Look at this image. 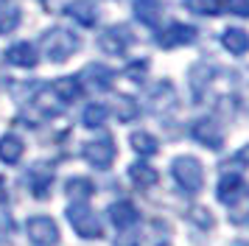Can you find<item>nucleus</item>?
I'll return each mask as SVG.
<instances>
[{"mask_svg":"<svg viewBox=\"0 0 249 246\" xmlns=\"http://www.w3.org/2000/svg\"><path fill=\"white\" fill-rule=\"evenodd\" d=\"M81 154H84V159H87L95 171H107V168L115 162L118 145H115V140L109 137V134H101V137H95V140H90V143H84Z\"/></svg>","mask_w":249,"mask_h":246,"instance_id":"4","label":"nucleus"},{"mask_svg":"<svg viewBox=\"0 0 249 246\" xmlns=\"http://www.w3.org/2000/svg\"><path fill=\"white\" fill-rule=\"evenodd\" d=\"M174 104V87H171V81H160L157 87L151 89V106L154 109H165Z\"/></svg>","mask_w":249,"mask_h":246,"instance_id":"24","label":"nucleus"},{"mask_svg":"<svg viewBox=\"0 0 249 246\" xmlns=\"http://www.w3.org/2000/svg\"><path fill=\"white\" fill-rule=\"evenodd\" d=\"M65 193H68L73 201H87L95 193V185H92L87 176H70L68 185H65Z\"/></svg>","mask_w":249,"mask_h":246,"instance_id":"19","label":"nucleus"},{"mask_svg":"<svg viewBox=\"0 0 249 246\" xmlns=\"http://www.w3.org/2000/svg\"><path fill=\"white\" fill-rule=\"evenodd\" d=\"M227 9L238 17H249V0H227Z\"/></svg>","mask_w":249,"mask_h":246,"instance_id":"29","label":"nucleus"},{"mask_svg":"<svg viewBox=\"0 0 249 246\" xmlns=\"http://www.w3.org/2000/svg\"><path fill=\"white\" fill-rule=\"evenodd\" d=\"M53 95H56L59 101H65V104L76 101L81 95V81L79 78H73V76L59 78V81H53Z\"/></svg>","mask_w":249,"mask_h":246,"instance_id":"20","label":"nucleus"},{"mask_svg":"<svg viewBox=\"0 0 249 246\" xmlns=\"http://www.w3.org/2000/svg\"><path fill=\"white\" fill-rule=\"evenodd\" d=\"M81 123H84L87 129H101L104 123H107V106H104V104H90V106H84Z\"/></svg>","mask_w":249,"mask_h":246,"instance_id":"23","label":"nucleus"},{"mask_svg":"<svg viewBox=\"0 0 249 246\" xmlns=\"http://www.w3.org/2000/svg\"><path fill=\"white\" fill-rule=\"evenodd\" d=\"M191 221H196L202 229H210V227H213V215L204 210V207H193L191 210Z\"/></svg>","mask_w":249,"mask_h":246,"instance_id":"28","label":"nucleus"},{"mask_svg":"<svg viewBox=\"0 0 249 246\" xmlns=\"http://www.w3.org/2000/svg\"><path fill=\"white\" fill-rule=\"evenodd\" d=\"M171 176L179 185L182 193H188V196H196V193L204 188V168H202V162L191 154H182L171 162Z\"/></svg>","mask_w":249,"mask_h":246,"instance_id":"1","label":"nucleus"},{"mask_svg":"<svg viewBox=\"0 0 249 246\" xmlns=\"http://www.w3.org/2000/svg\"><path fill=\"white\" fill-rule=\"evenodd\" d=\"M132 42H135V34L129 31V25H112V28H107V31L101 34V39H98L101 51H107V53H112V56H124L126 48Z\"/></svg>","mask_w":249,"mask_h":246,"instance_id":"7","label":"nucleus"},{"mask_svg":"<svg viewBox=\"0 0 249 246\" xmlns=\"http://www.w3.org/2000/svg\"><path fill=\"white\" fill-rule=\"evenodd\" d=\"M42 45H45V56L51 62H65L79 51V39L68 28H51L42 36Z\"/></svg>","mask_w":249,"mask_h":246,"instance_id":"3","label":"nucleus"},{"mask_svg":"<svg viewBox=\"0 0 249 246\" xmlns=\"http://www.w3.org/2000/svg\"><path fill=\"white\" fill-rule=\"evenodd\" d=\"M129 179L135 182L137 190H148V188H154V185L160 182V174L148 165V162L140 159V162H135V165L129 168Z\"/></svg>","mask_w":249,"mask_h":246,"instance_id":"14","label":"nucleus"},{"mask_svg":"<svg viewBox=\"0 0 249 246\" xmlns=\"http://www.w3.org/2000/svg\"><path fill=\"white\" fill-rule=\"evenodd\" d=\"M25 185L31 190V196H36V199L51 196V188H53V168L48 165V162L31 165V171L25 174Z\"/></svg>","mask_w":249,"mask_h":246,"instance_id":"8","label":"nucleus"},{"mask_svg":"<svg viewBox=\"0 0 249 246\" xmlns=\"http://www.w3.org/2000/svg\"><path fill=\"white\" fill-rule=\"evenodd\" d=\"M107 215H109V221H112V227L118 232H126V229H132V227L140 224V210L126 199L109 204V212H107Z\"/></svg>","mask_w":249,"mask_h":246,"instance_id":"9","label":"nucleus"},{"mask_svg":"<svg viewBox=\"0 0 249 246\" xmlns=\"http://www.w3.org/2000/svg\"><path fill=\"white\" fill-rule=\"evenodd\" d=\"M68 14L76 17V20H79L81 25H87V28H92V25L98 22V9L92 6L90 0H73L68 6Z\"/></svg>","mask_w":249,"mask_h":246,"instance_id":"18","label":"nucleus"},{"mask_svg":"<svg viewBox=\"0 0 249 246\" xmlns=\"http://www.w3.org/2000/svg\"><path fill=\"white\" fill-rule=\"evenodd\" d=\"M115 112H118V121H135L137 115H140V106H137L135 98H129V95H118V101H115Z\"/></svg>","mask_w":249,"mask_h":246,"instance_id":"25","label":"nucleus"},{"mask_svg":"<svg viewBox=\"0 0 249 246\" xmlns=\"http://www.w3.org/2000/svg\"><path fill=\"white\" fill-rule=\"evenodd\" d=\"M6 62L14 67H34L36 65V48L28 42H17L6 51Z\"/></svg>","mask_w":249,"mask_h":246,"instance_id":"15","label":"nucleus"},{"mask_svg":"<svg viewBox=\"0 0 249 246\" xmlns=\"http://www.w3.org/2000/svg\"><path fill=\"white\" fill-rule=\"evenodd\" d=\"M196 39V28L193 25H185V22H174L171 28L160 34V48H179V45H191Z\"/></svg>","mask_w":249,"mask_h":246,"instance_id":"11","label":"nucleus"},{"mask_svg":"<svg viewBox=\"0 0 249 246\" xmlns=\"http://www.w3.org/2000/svg\"><path fill=\"white\" fill-rule=\"evenodd\" d=\"M25 235L34 246H56L59 244V227L51 215H31L25 221Z\"/></svg>","mask_w":249,"mask_h":246,"instance_id":"5","label":"nucleus"},{"mask_svg":"<svg viewBox=\"0 0 249 246\" xmlns=\"http://www.w3.org/2000/svg\"><path fill=\"white\" fill-rule=\"evenodd\" d=\"M79 81H87L92 89H98V92H104V89L112 87V70L104 65H87L84 67V73L79 76Z\"/></svg>","mask_w":249,"mask_h":246,"instance_id":"12","label":"nucleus"},{"mask_svg":"<svg viewBox=\"0 0 249 246\" xmlns=\"http://www.w3.org/2000/svg\"><path fill=\"white\" fill-rule=\"evenodd\" d=\"M65 215H68V221L73 224V229H76L81 238H87V241H98V238L104 235L101 221H98V215L87 207V201H73V204H68Z\"/></svg>","mask_w":249,"mask_h":246,"instance_id":"2","label":"nucleus"},{"mask_svg":"<svg viewBox=\"0 0 249 246\" xmlns=\"http://www.w3.org/2000/svg\"><path fill=\"white\" fill-rule=\"evenodd\" d=\"M185 9L193 14H202V17H213L224 6H221V0H185Z\"/></svg>","mask_w":249,"mask_h":246,"instance_id":"26","label":"nucleus"},{"mask_svg":"<svg viewBox=\"0 0 249 246\" xmlns=\"http://www.w3.org/2000/svg\"><path fill=\"white\" fill-rule=\"evenodd\" d=\"M241 193H244V179H241V174H235V171H230V174H221V179H218V188H215V196H218V201L221 204H235L238 199H241Z\"/></svg>","mask_w":249,"mask_h":246,"instance_id":"10","label":"nucleus"},{"mask_svg":"<svg viewBox=\"0 0 249 246\" xmlns=\"http://www.w3.org/2000/svg\"><path fill=\"white\" fill-rule=\"evenodd\" d=\"M146 70H148V62L146 59H137V62H132V65L126 67V76L132 78V81H143L146 78Z\"/></svg>","mask_w":249,"mask_h":246,"instance_id":"27","label":"nucleus"},{"mask_svg":"<svg viewBox=\"0 0 249 246\" xmlns=\"http://www.w3.org/2000/svg\"><path fill=\"white\" fill-rule=\"evenodd\" d=\"M224 48L230 53L244 56L249 51V34L244 28H227L224 31Z\"/></svg>","mask_w":249,"mask_h":246,"instance_id":"21","label":"nucleus"},{"mask_svg":"<svg viewBox=\"0 0 249 246\" xmlns=\"http://www.w3.org/2000/svg\"><path fill=\"white\" fill-rule=\"evenodd\" d=\"M20 25V6L14 0H0V36L12 34Z\"/></svg>","mask_w":249,"mask_h":246,"instance_id":"17","label":"nucleus"},{"mask_svg":"<svg viewBox=\"0 0 249 246\" xmlns=\"http://www.w3.org/2000/svg\"><path fill=\"white\" fill-rule=\"evenodd\" d=\"M132 148L140 157H151L160 151V143H157V137H151L148 132H135L132 134Z\"/></svg>","mask_w":249,"mask_h":246,"instance_id":"22","label":"nucleus"},{"mask_svg":"<svg viewBox=\"0 0 249 246\" xmlns=\"http://www.w3.org/2000/svg\"><path fill=\"white\" fill-rule=\"evenodd\" d=\"M191 137L199 145L210 148V151H218L224 145V132L218 129V123L210 121V118H199V121L191 126Z\"/></svg>","mask_w":249,"mask_h":246,"instance_id":"6","label":"nucleus"},{"mask_svg":"<svg viewBox=\"0 0 249 246\" xmlns=\"http://www.w3.org/2000/svg\"><path fill=\"white\" fill-rule=\"evenodd\" d=\"M23 151H25V143L17 137V134H3L0 137V162L6 165H17L23 159Z\"/></svg>","mask_w":249,"mask_h":246,"instance_id":"13","label":"nucleus"},{"mask_svg":"<svg viewBox=\"0 0 249 246\" xmlns=\"http://www.w3.org/2000/svg\"><path fill=\"white\" fill-rule=\"evenodd\" d=\"M0 204H9V188H6V179L0 176Z\"/></svg>","mask_w":249,"mask_h":246,"instance_id":"30","label":"nucleus"},{"mask_svg":"<svg viewBox=\"0 0 249 246\" xmlns=\"http://www.w3.org/2000/svg\"><path fill=\"white\" fill-rule=\"evenodd\" d=\"M135 14H137V20L146 22L148 28H154V25L162 20L165 9H162L160 0H135Z\"/></svg>","mask_w":249,"mask_h":246,"instance_id":"16","label":"nucleus"}]
</instances>
